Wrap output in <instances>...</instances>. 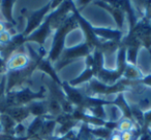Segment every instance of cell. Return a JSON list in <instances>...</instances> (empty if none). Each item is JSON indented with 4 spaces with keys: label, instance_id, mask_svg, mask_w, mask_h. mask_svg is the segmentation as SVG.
Wrapping results in <instances>:
<instances>
[{
    "label": "cell",
    "instance_id": "obj_14",
    "mask_svg": "<svg viewBox=\"0 0 151 140\" xmlns=\"http://www.w3.org/2000/svg\"><path fill=\"white\" fill-rule=\"evenodd\" d=\"M57 128V123L55 119H45L44 125L42 127L40 134H38V137L40 140H47L53 138L55 135V131H56Z\"/></svg>",
    "mask_w": 151,
    "mask_h": 140
},
{
    "label": "cell",
    "instance_id": "obj_8",
    "mask_svg": "<svg viewBox=\"0 0 151 140\" xmlns=\"http://www.w3.org/2000/svg\"><path fill=\"white\" fill-rule=\"evenodd\" d=\"M94 3L96 5H99V7H101V9L109 11L110 15H112V17L115 20L116 25H117V30L123 32L124 24H125V21H126L125 13H124L120 7L110 5L107 1H95Z\"/></svg>",
    "mask_w": 151,
    "mask_h": 140
},
{
    "label": "cell",
    "instance_id": "obj_27",
    "mask_svg": "<svg viewBox=\"0 0 151 140\" xmlns=\"http://www.w3.org/2000/svg\"><path fill=\"white\" fill-rule=\"evenodd\" d=\"M134 137V131L121 132V133H120V138H121V140H132Z\"/></svg>",
    "mask_w": 151,
    "mask_h": 140
},
{
    "label": "cell",
    "instance_id": "obj_21",
    "mask_svg": "<svg viewBox=\"0 0 151 140\" xmlns=\"http://www.w3.org/2000/svg\"><path fill=\"white\" fill-rule=\"evenodd\" d=\"M126 48V63L137 66L138 54L141 48V45H132V46H128V48Z\"/></svg>",
    "mask_w": 151,
    "mask_h": 140
},
{
    "label": "cell",
    "instance_id": "obj_28",
    "mask_svg": "<svg viewBox=\"0 0 151 140\" xmlns=\"http://www.w3.org/2000/svg\"><path fill=\"white\" fill-rule=\"evenodd\" d=\"M141 85H143L144 87H150L151 88V74H148V75H144V77L141 80H139Z\"/></svg>",
    "mask_w": 151,
    "mask_h": 140
},
{
    "label": "cell",
    "instance_id": "obj_4",
    "mask_svg": "<svg viewBox=\"0 0 151 140\" xmlns=\"http://www.w3.org/2000/svg\"><path fill=\"white\" fill-rule=\"evenodd\" d=\"M50 11H51V2H49L46 5H44L42 7H40V9H37V11H27V14H22V15L25 16L26 20H27L25 29H24L23 32H21L24 37H27L28 35H30L32 32L35 31L42 25L45 18L48 16Z\"/></svg>",
    "mask_w": 151,
    "mask_h": 140
},
{
    "label": "cell",
    "instance_id": "obj_6",
    "mask_svg": "<svg viewBox=\"0 0 151 140\" xmlns=\"http://www.w3.org/2000/svg\"><path fill=\"white\" fill-rule=\"evenodd\" d=\"M63 93H64L66 99L73 105V107H82L84 108V103L86 96L83 91L79 90L78 88L71 87L68 85V82H62L61 85Z\"/></svg>",
    "mask_w": 151,
    "mask_h": 140
},
{
    "label": "cell",
    "instance_id": "obj_5",
    "mask_svg": "<svg viewBox=\"0 0 151 140\" xmlns=\"http://www.w3.org/2000/svg\"><path fill=\"white\" fill-rule=\"evenodd\" d=\"M51 32H52V28H51V14L49 13L48 16L45 18L44 22L42 25L32 32L30 35L25 37V42L29 43V42H35L40 46H44L45 42H46L47 38L50 36Z\"/></svg>",
    "mask_w": 151,
    "mask_h": 140
},
{
    "label": "cell",
    "instance_id": "obj_17",
    "mask_svg": "<svg viewBox=\"0 0 151 140\" xmlns=\"http://www.w3.org/2000/svg\"><path fill=\"white\" fill-rule=\"evenodd\" d=\"M143 77H144V74L142 73V71H141L138 67L134 66V65L126 64L125 70H124L122 78L130 80V82H139Z\"/></svg>",
    "mask_w": 151,
    "mask_h": 140
},
{
    "label": "cell",
    "instance_id": "obj_18",
    "mask_svg": "<svg viewBox=\"0 0 151 140\" xmlns=\"http://www.w3.org/2000/svg\"><path fill=\"white\" fill-rule=\"evenodd\" d=\"M94 78V72L93 70L90 68V67H86L84 71L78 76V77L73 78V80H69L68 85L71 87H77V86H80V85H83L85 82H89L91 80Z\"/></svg>",
    "mask_w": 151,
    "mask_h": 140
},
{
    "label": "cell",
    "instance_id": "obj_35",
    "mask_svg": "<svg viewBox=\"0 0 151 140\" xmlns=\"http://www.w3.org/2000/svg\"><path fill=\"white\" fill-rule=\"evenodd\" d=\"M1 48H2V46H1V45H0V50H1Z\"/></svg>",
    "mask_w": 151,
    "mask_h": 140
},
{
    "label": "cell",
    "instance_id": "obj_12",
    "mask_svg": "<svg viewBox=\"0 0 151 140\" xmlns=\"http://www.w3.org/2000/svg\"><path fill=\"white\" fill-rule=\"evenodd\" d=\"M29 110L30 115L33 117H45L48 119V106H47V100H37L29 103L26 105Z\"/></svg>",
    "mask_w": 151,
    "mask_h": 140
},
{
    "label": "cell",
    "instance_id": "obj_34",
    "mask_svg": "<svg viewBox=\"0 0 151 140\" xmlns=\"http://www.w3.org/2000/svg\"><path fill=\"white\" fill-rule=\"evenodd\" d=\"M148 52H149V54H150V56H151V48H150V50H148Z\"/></svg>",
    "mask_w": 151,
    "mask_h": 140
},
{
    "label": "cell",
    "instance_id": "obj_3",
    "mask_svg": "<svg viewBox=\"0 0 151 140\" xmlns=\"http://www.w3.org/2000/svg\"><path fill=\"white\" fill-rule=\"evenodd\" d=\"M71 13H73V18L76 19L77 23H78L79 27L83 30V33L85 35V42L88 44V46L91 48V50H99L103 40H101L96 35H95L94 31H93V26L81 15L80 11L78 9V7L75 5V2L71 7Z\"/></svg>",
    "mask_w": 151,
    "mask_h": 140
},
{
    "label": "cell",
    "instance_id": "obj_10",
    "mask_svg": "<svg viewBox=\"0 0 151 140\" xmlns=\"http://www.w3.org/2000/svg\"><path fill=\"white\" fill-rule=\"evenodd\" d=\"M16 1L14 0H2L0 1V14L2 15L5 23L7 25H11L12 27H16L18 22L14 18L13 9Z\"/></svg>",
    "mask_w": 151,
    "mask_h": 140
},
{
    "label": "cell",
    "instance_id": "obj_20",
    "mask_svg": "<svg viewBox=\"0 0 151 140\" xmlns=\"http://www.w3.org/2000/svg\"><path fill=\"white\" fill-rule=\"evenodd\" d=\"M105 110H106V113H107V121L118 123L120 119H123L121 110H120L116 105H114L113 102H112V104L105 106Z\"/></svg>",
    "mask_w": 151,
    "mask_h": 140
},
{
    "label": "cell",
    "instance_id": "obj_32",
    "mask_svg": "<svg viewBox=\"0 0 151 140\" xmlns=\"http://www.w3.org/2000/svg\"><path fill=\"white\" fill-rule=\"evenodd\" d=\"M2 76H3V74H0V82H1V80H2Z\"/></svg>",
    "mask_w": 151,
    "mask_h": 140
},
{
    "label": "cell",
    "instance_id": "obj_24",
    "mask_svg": "<svg viewBox=\"0 0 151 140\" xmlns=\"http://www.w3.org/2000/svg\"><path fill=\"white\" fill-rule=\"evenodd\" d=\"M12 38H13V35H12L9 30H5V31L1 32L0 33V45L1 46L7 45L12 41Z\"/></svg>",
    "mask_w": 151,
    "mask_h": 140
},
{
    "label": "cell",
    "instance_id": "obj_7",
    "mask_svg": "<svg viewBox=\"0 0 151 140\" xmlns=\"http://www.w3.org/2000/svg\"><path fill=\"white\" fill-rule=\"evenodd\" d=\"M23 46L19 48L15 54H13L6 60V70L7 71H17L26 68L30 64V59L24 50H21Z\"/></svg>",
    "mask_w": 151,
    "mask_h": 140
},
{
    "label": "cell",
    "instance_id": "obj_19",
    "mask_svg": "<svg viewBox=\"0 0 151 140\" xmlns=\"http://www.w3.org/2000/svg\"><path fill=\"white\" fill-rule=\"evenodd\" d=\"M0 124L2 126L3 134H7V135L13 136L14 130H15V127H16V125H17V123H16L9 115H7L6 113H1Z\"/></svg>",
    "mask_w": 151,
    "mask_h": 140
},
{
    "label": "cell",
    "instance_id": "obj_16",
    "mask_svg": "<svg viewBox=\"0 0 151 140\" xmlns=\"http://www.w3.org/2000/svg\"><path fill=\"white\" fill-rule=\"evenodd\" d=\"M44 122L45 117H33L31 123L27 126V133H26L27 140L38 137V134H40V130H42Z\"/></svg>",
    "mask_w": 151,
    "mask_h": 140
},
{
    "label": "cell",
    "instance_id": "obj_15",
    "mask_svg": "<svg viewBox=\"0 0 151 140\" xmlns=\"http://www.w3.org/2000/svg\"><path fill=\"white\" fill-rule=\"evenodd\" d=\"M112 102H113L114 105H116V106L121 110L122 115H123V119H128L134 121V119H132V111H130V104L127 103L123 93L116 95V98L114 99Z\"/></svg>",
    "mask_w": 151,
    "mask_h": 140
},
{
    "label": "cell",
    "instance_id": "obj_25",
    "mask_svg": "<svg viewBox=\"0 0 151 140\" xmlns=\"http://www.w3.org/2000/svg\"><path fill=\"white\" fill-rule=\"evenodd\" d=\"M143 130H149L151 129V109L145 111L144 112V127Z\"/></svg>",
    "mask_w": 151,
    "mask_h": 140
},
{
    "label": "cell",
    "instance_id": "obj_22",
    "mask_svg": "<svg viewBox=\"0 0 151 140\" xmlns=\"http://www.w3.org/2000/svg\"><path fill=\"white\" fill-rule=\"evenodd\" d=\"M113 133L114 132L110 131L109 129H107L105 127H97V128L91 127V134L95 138H101V139L104 140H110Z\"/></svg>",
    "mask_w": 151,
    "mask_h": 140
},
{
    "label": "cell",
    "instance_id": "obj_29",
    "mask_svg": "<svg viewBox=\"0 0 151 140\" xmlns=\"http://www.w3.org/2000/svg\"><path fill=\"white\" fill-rule=\"evenodd\" d=\"M6 72V61L0 57V74H5Z\"/></svg>",
    "mask_w": 151,
    "mask_h": 140
},
{
    "label": "cell",
    "instance_id": "obj_2",
    "mask_svg": "<svg viewBox=\"0 0 151 140\" xmlns=\"http://www.w3.org/2000/svg\"><path fill=\"white\" fill-rule=\"evenodd\" d=\"M92 53L91 48L88 46L86 42L79 44V45L73 46V48H66L61 54L59 60L55 63L54 68L56 71H59L65 66H67L70 63L75 62L80 58H86Z\"/></svg>",
    "mask_w": 151,
    "mask_h": 140
},
{
    "label": "cell",
    "instance_id": "obj_9",
    "mask_svg": "<svg viewBox=\"0 0 151 140\" xmlns=\"http://www.w3.org/2000/svg\"><path fill=\"white\" fill-rule=\"evenodd\" d=\"M95 35L99 38H104L105 41H114L121 43L122 38H123L124 32L119 31V30H112L108 28H96L93 27Z\"/></svg>",
    "mask_w": 151,
    "mask_h": 140
},
{
    "label": "cell",
    "instance_id": "obj_1",
    "mask_svg": "<svg viewBox=\"0 0 151 140\" xmlns=\"http://www.w3.org/2000/svg\"><path fill=\"white\" fill-rule=\"evenodd\" d=\"M79 25L76 19L73 18V16H70L55 31V34L53 36L52 46H51L50 50L48 52V56H47V59L51 63H56L59 60L61 54L64 50L65 37L69 32L77 29Z\"/></svg>",
    "mask_w": 151,
    "mask_h": 140
},
{
    "label": "cell",
    "instance_id": "obj_11",
    "mask_svg": "<svg viewBox=\"0 0 151 140\" xmlns=\"http://www.w3.org/2000/svg\"><path fill=\"white\" fill-rule=\"evenodd\" d=\"M3 113L9 115L17 124L25 123L26 119L30 117L27 106H12L5 109Z\"/></svg>",
    "mask_w": 151,
    "mask_h": 140
},
{
    "label": "cell",
    "instance_id": "obj_31",
    "mask_svg": "<svg viewBox=\"0 0 151 140\" xmlns=\"http://www.w3.org/2000/svg\"><path fill=\"white\" fill-rule=\"evenodd\" d=\"M3 133V129H2V126H1V124H0V134Z\"/></svg>",
    "mask_w": 151,
    "mask_h": 140
},
{
    "label": "cell",
    "instance_id": "obj_23",
    "mask_svg": "<svg viewBox=\"0 0 151 140\" xmlns=\"http://www.w3.org/2000/svg\"><path fill=\"white\" fill-rule=\"evenodd\" d=\"M136 129H139L137 127V125L134 124V121L132 119H122L118 122V129L117 131L119 133L121 132H128V131H134Z\"/></svg>",
    "mask_w": 151,
    "mask_h": 140
},
{
    "label": "cell",
    "instance_id": "obj_33",
    "mask_svg": "<svg viewBox=\"0 0 151 140\" xmlns=\"http://www.w3.org/2000/svg\"><path fill=\"white\" fill-rule=\"evenodd\" d=\"M148 133H149V135L151 136V129H149V130H148Z\"/></svg>",
    "mask_w": 151,
    "mask_h": 140
},
{
    "label": "cell",
    "instance_id": "obj_13",
    "mask_svg": "<svg viewBox=\"0 0 151 140\" xmlns=\"http://www.w3.org/2000/svg\"><path fill=\"white\" fill-rule=\"evenodd\" d=\"M36 69H37V70H40V71H42V72H45V73H46L47 75H49V77L52 80V82H54L56 85H58V86L61 87L62 82L59 80L58 75H57V71L55 70V68L52 65V63H51L47 58L42 59V60L38 62Z\"/></svg>",
    "mask_w": 151,
    "mask_h": 140
},
{
    "label": "cell",
    "instance_id": "obj_30",
    "mask_svg": "<svg viewBox=\"0 0 151 140\" xmlns=\"http://www.w3.org/2000/svg\"><path fill=\"white\" fill-rule=\"evenodd\" d=\"M5 30H6V23L0 20V33L3 32V31H5Z\"/></svg>",
    "mask_w": 151,
    "mask_h": 140
},
{
    "label": "cell",
    "instance_id": "obj_26",
    "mask_svg": "<svg viewBox=\"0 0 151 140\" xmlns=\"http://www.w3.org/2000/svg\"><path fill=\"white\" fill-rule=\"evenodd\" d=\"M6 95V75L3 74L2 80L0 82V100H2Z\"/></svg>",
    "mask_w": 151,
    "mask_h": 140
}]
</instances>
